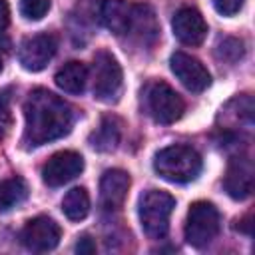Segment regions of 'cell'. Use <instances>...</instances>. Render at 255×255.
<instances>
[{
	"label": "cell",
	"mask_w": 255,
	"mask_h": 255,
	"mask_svg": "<svg viewBox=\"0 0 255 255\" xmlns=\"http://www.w3.org/2000/svg\"><path fill=\"white\" fill-rule=\"evenodd\" d=\"M24 141L32 147L50 143L70 133L74 112L68 102L48 90H34L24 104Z\"/></svg>",
	"instance_id": "6da1fadb"
},
{
	"label": "cell",
	"mask_w": 255,
	"mask_h": 255,
	"mask_svg": "<svg viewBox=\"0 0 255 255\" xmlns=\"http://www.w3.org/2000/svg\"><path fill=\"white\" fill-rule=\"evenodd\" d=\"M175 38L185 46H199L207 36V22L195 8H181L171 22Z\"/></svg>",
	"instance_id": "8fae6325"
},
{
	"label": "cell",
	"mask_w": 255,
	"mask_h": 255,
	"mask_svg": "<svg viewBox=\"0 0 255 255\" xmlns=\"http://www.w3.org/2000/svg\"><path fill=\"white\" fill-rule=\"evenodd\" d=\"M56 48H58V42L52 34H36L32 38H26L20 44L18 60L24 70L40 72L50 64V60L56 54Z\"/></svg>",
	"instance_id": "ba28073f"
},
{
	"label": "cell",
	"mask_w": 255,
	"mask_h": 255,
	"mask_svg": "<svg viewBox=\"0 0 255 255\" xmlns=\"http://www.w3.org/2000/svg\"><path fill=\"white\" fill-rule=\"evenodd\" d=\"M129 175L124 169H108L104 171L102 179H100V197H102V205L106 209H120L128 197V189H129Z\"/></svg>",
	"instance_id": "4fadbf2b"
},
{
	"label": "cell",
	"mask_w": 255,
	"mask_h": 255,
	"mask_svg": "<svg viewBox=\"0 0 255 255\" xmlns=\"http://www.w3.org/2000/svg\"><path fill=\"white\" fill-rule=\"evenodd\" d=\"M213 4L221 16H233L243 8L245 0H213Z\"/></svg>",
	"instance_id": "44dd1931"
},
{
	"label": "cell",
	"mask_w": 255,
	"mask_h": 255,
	"mask_svg": "<svg viewBox=\"0 0 255 255\" xmlns=\"http://www.w3.org/2000/svg\"><path fill=\"white\" fill-rule=\"evenodd\" d=\"M10 20V8L6 4V0H0V28H4Z\"/></svg>",
	"instance_id": "603a6c76"
},
{
	"label": "cell",
	"mask_w": 255,
	"mask_h": 255,
	"mask_svg": "<svg viewBox=\"0 0 255 255\" xmlns=\"http://www.w3.org/2000/svg\"><path fill=\"white\" fill-rule=\"evenodd\" d=\"M219 52L225 60L229 62H235L243 56V42L237 40V38H225L221 44H219Z\"/></svg>",
	"instance_id": "ffe728a7"
},
{
	"label": "cell",
	"mask_w": 255,
	"mask_h": 255,
	"mask_svg": "<svg viewBox=\"0 0 255 255\" xmlns=\"http://www.w3.org/2000/svg\"><path fill=\"white\" fill-rule=\"evenodd\" d=\"M50 0H20V14L26 20H40L48 14Z\"/></svg>",
	"instance_id": "d6986e66"
},
{
	"label": "cell",
	"mask_w": 255,
	"mask_h": 255,
	"mask_svg": "<svg viewBox=\"0 0 255 255\" xmlns=\"http://www.w3.org/2000/svg\"><path fill=\"white\" fill-rule=\"evenodd\" d=\"M28 197V185L22 177H10L0 181V211L18 207Z\"/></svg>",
	"instance_id": "ac0fdd59"
},
{
	"label": "cell",
	"mask_w": 255,
	"mask_h": 255,
	"mask_svg": "<svg viewBox=\"0 0 255 255\" xmlns=\"http://www.w3.org/2000/svg\"><path fill=\"white\" fill-rule=\"evenodd\" d=\"M175 199L161 189H149L139 199V223L149 239H163L169 229Z\"/></svg>",
	"instance_id": "3957f363"
},
{
	"label": "cell",
	"mask_w": 255,
	"mask_h": 255,
	"mask_svg": "<svg viewBox=\"0 0 255 255\" xmlns=\"http://www.w3.org/2000/svg\"><path fill=\"white\" fill-rule=\"evenodd\" d=\"M76 253H80V255H92V253H96V243L88 235H84L76 243Z\"/></svg>",
	"instance_id": "7402d4cb"
},
{
	"label": "cell",
	"mask_w": 255,
	"mask_h": 255,
	"mask_svg": "<svg viewBox=\"0 0 255 255\" xmlns=\"http://www.w3.org/2000/svg\"><path fill=\"white\" fill-rule=\"evenodd\" d=\"M223 185H225V191L229 193V197H233L237 201L247 199L253 191V163H251V159L245 155L233 157L227 165Z\"/></svg>",
	"instance_id": "7c38bea8"
},
{
	"label": "cell",
	"mask_w": 255,
	"mask_h": 255,
	"mask_svg": "<svg viewBox=\"0 0 255 255\" xmlns=\"http://www.w3.org/2000/svg\"><path fill=\"white\" fill-rule=\"evenodd\" d=\"M2 68H4V66H2V60H0V74H2Z\"/></svg>",
	"instance_id": "cb8c5ba5"
},
{
	"label": "cell",
	"mask_w": 255,
	"mask_h": 255,
	"mask_svg": "<svg viewBox=\"0 0 255 255\" xmlns=\"http://www.w3.org/2000/svg\"><path fill=\"white\" fill-rule=\"evenodd\" d=\"M122 66L110 52L100 50L94 58V98L104 104H114L122 94Z\"/></svg>",
	"instance_id": "5b68a950"
},
{
	"label": "cell",
	"mask_w": 255,
	"mask_h": 255,
	"mask_svg": "<svg viewBox=\"0 0 255 255\" xmlns=\"http://www.w3.org/2000/svg\"><path fill=\"white\" fill-rule=\"evenodd\" d=\"M62 211L70 221H82L90 213V195L84 187L70 189L62 199Z\"/></svg>",
	"instance_id": "e0dca14e"
},
{
	"label": "cell",
	"mask_w": 255,
	"mask_h": 255,
	"mask_svg": "<svg viewBox=\"0 0 255 255\" xmlns=\"http://www.w3.org/2000/svg\"><path fill=\"white\" fill-rule=\"evenodd\" d=\"M221 217L213 203L209 201H195L187 211L185 221V241L191 247H205L209 245L219 233Z\"/></svg>",
	"instance_id": "277c9868"
},
{
	"label": "cell",
	"mask_w": 255,
	"mask_h": 255,
	"mask_svg": "<svg viewBox=\"0 0 255 255\" xmlns=\"http://www.w3.org/2000/svg\"><path fill=\"white\" fill-rule=\"evenodd\" d=\"M147 110L157 124H173L185 112L183 98L165 82H153L147 88Z\"/></svg>",
	"instance_id": "8992f818"
},
{
	"label": "cell",
	"mask_w": 255,
	"mask_h": 255,
	"mask_svg": "<svg viewBox=\"0 0 255 255\" xmlns=\"http://www.w3.org/2000/svg\"><path fill=\"white\" fill-rule=\"evenodd\" d=\"M153 169L159 177L171 183L193 181L201 171V155L189 145H167L153 157Z\"/></svg>",
	"instance_id": "7a4b0ae2"
},
{
	"label": "cell",
	"mask_w": 255,
	"mask_h": 255,
	"mask_svg": "<svg viewBox=\"0 0 255 255\" xmlns=\"http://www.w3.org/2000/svg\"><path fill=\"white\" fill-rule=\"evenodd\" d=\"M100 20L116 36L129 34L133 22V6L124 0H104L100 4Z\"/></svg>",
	"instance_id": "5bb4252c"
},
{
	"label": "cell",
	"mask_w": 255,
	"mask_h": 255,
	"mask_svg": "<svg viewBox=\"0 0 255 255\" xmlns=\"http://www.w3.org/2000/svg\"><path fill=\"white\" fill-rule=\"evenodd\" d=\"M120 135H122V126L120 120L114 116H106L102 118L100 128L92 133L90 141L98 151H112L118 147L120 143Z\"/></svg>",
	"instance_id": "2e32d148"
},
{
	"label": "cell",
	"mask_w": 255,
	"mask_h": 255,
	"mask_svg": "<svg viewBox=\"0 0 255 255\" xmlns=\"http://www.w3.org/2000/svg\"><path fill=\"white\" fill-rule=\"evenodd\" d=\"M84 169V157L76 151H58L54 153L42 167V179L50 187H60L74 177H78Z\"/></svg>",
	"instance_id": "9c48e42d"
},
{
	"label": "cell",
	"mask_w": 255,
	"mask_h": 255,
	"mask_svg": "<svg viewBox=\"0 0 255 255\" xmlns=\"http://www.w3.org/2000/svg\"><path fill=\"white\" fill-rule=\"evenodd\" d=\"M60 237H62L60 225L54 219L46 217V215L30 219L24 225L22 233H20V239H22L24 247L30 249V251H38V253L56 249L58 243H60Z\"/></svg>",
	"instance_id": "52a82bcc"
},
{
	"label": "cell",
	"mask_w": 255,
	"mask_h": 255,
	"mask_svg": "<svg viewBox=\"0 0 255 255\" xmlns=\"http://www.w3.org/2000/svg\"><path fill=\"white\" fill-rule=\"evenodd\" d=\"M171 72L189 92H203L211 84V76L207 68L193 56L185 52H173L169 58Z\"/></svg>",
	"instance_id": "30bf717a"
},
{
	"label": "cell",
	"mask_w": 255,
	"mask_h": 255,
	"mask_svg": "<svg viewBox=\"0 0 255 255\" xmlns=\"http://www.w3.org/2000/svg\"><path fill=\"white\" fill-rule=\"evenodd\" d=\"M54 82L60 90H64L68 94H82L88 84V68H86V64L72 60L56 72Z\"/></svg>",
	"instance_id": "9a60e30c"
}]
</instances>
